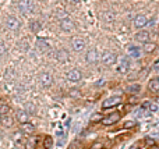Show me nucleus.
Segmentation results:
<instances>
[{"label":"nucleus","instance_id":"nucleus-1","mask_svg":"<svg viewBox=\"0 0 159 149\" xmlns=\"http://www.w3.org/2000/svg\"><path fill=\"white\" fill-rule=\"evenodd\" d=\"M18 10L24 16H31L35 11V6H34L32 0H20L18 1Z\"/></svg>","mask_w":159,"mask_h":149},{"label":"nucleus","instance_id":"nucleus-2","mask_svg":"<svg viewBox=\"0 0 159 149\" xmlns=\"http://www.w3.org/2000/svg\"><path fill=\"white\" fill-rule=\"evenodd\" d=\"M121 96H110L108 99H105L103 103H102V109H110V107H114L121 103Z\"/></svg>","mask_w":159,"mask_h":149},{"label":"nucleus","instance_id":"nucleus-3","mask_svg":"<svg viewBox=\"0 0 159 149\" xmlns=\"http://www.w3.org/2000/svg\"><path fill=\"white\" fill-rule=\"evenodd\" d=\"M120 117H121V114H120V113H117V111L110 113L109 116L103 117V120H102V124H103V126H113V124H116V123L119 121Z\"/></svg>","mask_w":159,"mask_h":149},{"label":"nucleus","instance_id":"nucleus-4","mask_svg":"<svg viewBox=\"0 0 159 149\" xmlns=\"http://www.w3.org/2000/svg\"><path fill=\"white\" fill-rule=\"evenodd\" d=\"M130 68V62H128L127 57H120L119 59V64H117V72L120 74H124L127 72Z\"/></svg>","mask_w":159,"mask_h":149},{"label":"nucleus","instance_id":"nucleus-5","mask_svg":"<svg viewBox=\"0 0 159 149\" xmlns=\"http://www.w3.org/2000/svg\"><path fill=\"white\" fill-rule=\"evenodd\" d=\"M66 77H67V79L70 82H78L80 79H81V77H82V74H81V71L78 68H71V70L67 72Z\"/></svg>","mask_w":159,"mask_h":149},{"label":"nucleus","instance_id":"nucleus-6","mask_svg":"<svg viewBox=\"0 0 159 149\" xmlns=\"http://www.w3.org/2000/svg\"><path fill=\"white\" fill-rule=\"evenodd\" d=\"M116 55L114 53H112V52H105L103 55H102V63L105 66H113V64L116 63Z\"/></svg>","mask_w":159,"mask_h":149},{"label":"nucleus","instance_id":"nucleus-7","mask_svg":"<svg viewBox=\"0 0 159 149\" xmlns=\"http://www.w3.org/2000/svg\"><path fill=\"white\" fill-rule=\"evenodd\" d=\"M20 21L17 20L16 17H8L7 20H6V28L10 29V31H17L18 28H20Z\"/></svg>","mask_w":159,"mask_h":149},{"label":"nucleus","instance_id":"nucleus-8","mask_svg":"<svg viewBox=\"0 0 159 149\" xmlns=\"http://www.w3.org/2000/svg\"><path fill=\"white\" fill-rule=\"evenodd\" d=\"M85 60L88 63H96L99 60V53L96 49H89L87 52V56H85Z\"/></svg>","mask_w":159,"mask_h":149},{"label":"nucleus","instance_id":"nucleus-9","mask_svg":"<svg viewBox=\"0 0 159 149\" xmlns=\"http://www.w3.org/2000/svg\"><path fill=\"white\" fill-rule=\"evenodd\" d=\"M147 25H148V18L145 16H137L134 18V27L135 28L141 29V28L147 27Z\"/></svg>","mask_w":159,"mask_h":149},{"label":"nucleus","instance_id":"nucleus-10","mask_svg":"<svg viewBox=\"0 0 159 149\" xmlns=\"http://www.w3.org/2000/svg\"><path fill=\"white\" fill-rule=\"evenodd\" d=\"M60 28H62L63 31H66V32H70V31L74 29V23H73L71 20L67 17V18H64V20L60 21Z\"/></svg>","mask_w":159,"mask_h":149},{"label":"nucleus","instance_id":"nucleus-11","mask_svg":"<svg viewBox=\"0 0 159 149\" xmlns=\"http://www.w3.org/2000/svg\"><path fill=\"white\" fill-rule=\"evenodd\" d=\"M52 82H53V78H52L50 74H48V72L40 74V85L43 86V88H49V86L52 85Z\"/></svg>","mask_w":159,"mask_h":149},{"label":"nucleus","instance_id":"nucleus-12","mask_svg":"<svg viewBox=\"0 0 159 149\" xmlns=\"http://www.w3.org/2000/svg\"><path fill=\"white\" fill-rule=\"evenodd\" d=\"M149 36H151V35H149V32H148V31H140V32H137V33H135L134 38H135L137 42L147 43V42L149 40Z\"/></svg>","mask_w":159,"mask_h":149},{"label":"nucleus","instance_id":"nucleus-13","mask_svg":"<svg viewBox=\"0 0 159 149\" xmlns=\"http://www.w3.org/2000/svg\"><path fill=\"white\" fill-rule=\"evenodd\" d=\"M71 47L75 52H81V50H84V47H85V42L81 39V38H74V39L71 40Z\"/></svg>","mask_w":159,"mask_h":149},{"label":"nucleus","instance_id":"nucleus-14","mask_svg":"<svg viewBox=\"0 0 159 149\" xmlns=\"http://www.w3.org/2000/svg\"><path fill=\"white\" fill-rule=\"evenodd\" d=\"M69 57H70L69 52H67V50H64V49H60V50H57V53H56V59H57L59 62H62V63L67 62V60H69Z\"/></svg>","mask_w":159,"mask_h":149},{"label":"nucleus","instance_id":"nucleus-15","mask_svg":"<svg viewBox=\"0 0 159 149\" xmlns=\"http://www.w3.org/2000/svg\"><path fill=\"white\" fill-rule=\"evenodd\" d=\"M148 89H149L151 92H158L159 91V77H155V78H152L151 81H149Z\"/></svg>","mask_w":159,"mask_h":149},{"label":"nucleus","instance_id":"nucleus-16","mask_svg":"<svg viewBox=\"0 0 159 149\" xmlns=\"http://www.w3.org/2000/svg\"><path fill=\"white\" fill-rule=\"evenodd\" d=\"M35 130V126L29 123V121H25V123H21V131L23 133H27V134H31L32 131Z\"/></svg>","mask_w":159,"mask_h":149},{"label":"nucleus","instance_id":"nucleus-17","mask_svg":"<svg viewBox=\"0 0 159 149\" xmlns=\"http://www.w3.org/2000/svg\"><path fill=\"white\" fill-rule=\"evenodd\" d=\"M36 46L39 47L40 50H49L50 49V43H49L46 39H38V42H36Z\"/></svg>","mask_w":159,"mask_h":149},{"label":"nucleus","instance_id":"nucleus-18","mask_svg":"<svg viewBox=\"0 0 159 149\" xmlns=\"http://www.w3.org/2000/svg\"><path fill=\"white\" fill-rule=\"evenodd\" d=\"M140 89H141V85H140V84H133V85L127 86V92L128 94H133V95H137L140 92Z\"/></svg>","mask_w":159,"mask_h":149},{"label":"nucleus","instance_id":"nucleus-19","mask_svg":"<svg viewBox=\"0 0 159 149\" xmlns=\"http://www.w3.org/2000/svg\"><path fill=\"white\" fill-rule=\"evenodd\" d=\"M55 16H56V18H59V20L62 21V20H64V18H67L69 14H67V11L63 10V8H57V10L55 11Z\"/></svg>","mask_w":159,"mask_h":149},{"label":"nucleus","instance_id":"nucleus-20","mask_svg":"<svg viewBox=\"0 0 159 149\" xmlns=\"http://www.w3.org/2000/svg\"><path fill=\"white\" fill-rule=\"evenodd\" d=\"M29 28H31L32 32H39L42 29V25H40L39 21H31L29 24Z\"/></svg>","mask_w":159,"mask_h":149},{"label":"nucleus","instance_id":"nucleus-21","mask_svg":"<svg viewBox=\"0 0 159 149\" xmlns=\"http://www.w3.org/2000/svg\"><path fill=\"white\" fill-rule=\"evenodd\" d=\"M52 146H53V138L52 137H45V139H43V148L52 149Z\"/></svg>","mask_w":159,"mask_h":149},{"label":"nucleus","instance_id":"nucleus-22","mask_svg":"<svg viewBox=\"0 0 159 149\" xmlns=\"http://www.w3.org/2000/svg\"><path fill=\"white\" fill-rule=\"evenodd\" d=\"M128 55L133 56V57H140V49L135 46H130L128 47Z\"/></svg>","mask_w":159,"mask_h":149},{"label":"nucleus","instance_id":"nucleus-23","mask_svg":"<svg viewBox=\"0 0 159 149\" xmlns=\"http://www.w3.org/2000/svg\"><path fill=\"white\" fill-rule=\"evenodd\" d=\"M114 18H116L114 13H112V11H106V13H103V20L105 21L110 23V21H114Z\"/></svg>","mask_w":159,"mask_h":149},{"label":"nucleus","instance_id":"nucleus-24","mask_svg":"<svg viewBox=\"0 0 159 149\" xmlns=\"http://www.w3.org/2000/svg\"><path fill=\"white\" fill-rule=\"evenodd\" d=\"M17 118H18L20 123H25V121H28V114L25 111H18L17 113Z\"/></svg>","mask_w":159,"mask_h":149},{"label":"nucleus","instance_id":"nucleus-25","mask_svg":"<svg viewBox=\"0 0 159 149\" xmlns=\"http://www.w3.org/2000/svg\"><path fill=\"white\" fill-rule=\"evenodd\" d=\"M155 43H148V42H147V43H145V45H144V52H147V53H152V52H154V50H155Z\"/></svg>","mask_w":159,"mask_h":149},{"label":"nucleus","instance_id":"nucleus-26","mask_svg":"<svg viewBox=\"0 0 159 149\" xmlns=\"http://www.w3.org/2000/svg\"><path fill=\"white\" fill-rule=\"evenodd\" d=\"M102 120H103V116H102L101 113H95V114L91 116V123H99V121H102Z\"/></svg>","mask_w":159,"mask_h":149},{"label":"nucleus","instance_id":"nucleus-27","mask_svg":"<svg viewBox=\"0 0 159 149\" xmlns=\"http://www.w3.org/2000/svg\"><path fill=\"white\" fill-rule=\"evenodd\" d=\"M8 111H10V107H8L6 103H0V116H6Z\"/></svg>","mask_w":159,"mask_h":149},{"label":"nucleus","instance_id":"nucleus-28","mask_svg":"<svg viewBox=\"0 0 159 149\" xmlns=\"http://www.w3.org/2000/svg\"><path fill=\"white\" fill-rule=\"evenodd\" d=\"M11 123H13V120L8 117L7 114H6V116H1V124H4V127H10Z\"/></svg>","mask_w":159,"mask_h":149},{"label":"nucleus","instance_id":"nucleus-29","mask_svg":"<svg viewBox=\"0 0 159 149\" xmlns=\"http://www.w3.org/2000/svg\"><path fill=\"white\" fill-rule=\"evenodd\" d=\"M158 109H159V106L156 105V103H151L149 105V111H152V113H155V111H158Z\"/></svg>","mask_w":159,"mask_h":149},{"label":"nucleus","instance_id":"nucleus-30","mask_svg":"<svg viewBox=\"0 0 159 149\" xmlns=\"http://www.w3.org/2000/svg\"><path fill=\"white\" fill-rule=\"evenodd\" d=\"M134 126H135V121H133V120H130V121H126V123H124V128H133Z\"/></svg>","mask_w":159,"mask_h":149},{"label":"nucleus","instance_id":"nucleus-31","mask_svg":"<svg viewBox=\"0 0 159 149\" xmlns=\"http://www.w3.org/2000/svg\"><path fill=\"white\" fill-rule=\"evenodd\" d=\"M144 144H145V141H140V142H135L134 145H133V146H131V148L130 149H138L140 148V146H143Z\"/></svg>","mask_w":159,"mask_h":149},{"label":"nucleus","instance_id":"nucleus-32","mask_svg":"<svg viewBox=\"0 0 159 149\" xmlns=\"http://www.w3.org/2000/svg\"><path fill=\"white\" fill-rule=\"evenodd\" d=\"M144 141H145V144H147V145H151V146H154V145H155V141H154L152 138H149V137H147Z\"/></svg>","mask_w":159,"mask_h":149},{"label":"nucleus","instance_id":"nucleus-33","mask_svg":"<svg viewBox=\"0 0 159 149\" xmlns=\"http://www.w3.org/2000/svg\"><path fill=\"white\" fill-rule=\"evenodd\" d=\"M6 53V45L3 42H0V56H3Z\"/></svg>","mask_w":159,"mask_h":149},{"label":"nucleus","instance_id":"nucleus-34","mask_svg":"<svg viewBox=\"0 0 159 149\" xmlns=\"http://www.w3.org/2000/svg\"><path fill=\"white\" fill-rule=\"evenodd\" d=\"M34 146H35V139H29L27 144V149H34Z\"/></svg>","mask_w":159,"mask_h":149},{"label":"nucleus","instance_id":"nucleus-35","mask_svg":"<svg viewBox=\"0 0 159 149\" xmlns=\"http://www.w3.org/2000/svg\"><path fill=\"white\" fill-rule=\"evenodd\" d=\"M102 148H103V144L102 142H95L92 145V149H102Z\"/></svg>","mask_w":159,"mask_h":149},{"label":"nucleus","instance_id":"nucleus-36","mask_svg":"<svg viewBox=\"0 0 159 149\" xmlns=\"http://www.w3.org/2000/svg\"><path fill=\"white\" fill-rule=\"evenodd\" d=\"M149 105H151V102L145 100V102L143 103V106H141V107H143V109H149Z\"/></svg>","mask_w":159,"mask_h":149},{"label":"nucleus","instance_id":"nucleus-37","mask_svg":"<svg viewBox=\"0 0 159 149\" xmlns=\"http://www.w3.org/2000/svg\"><path fill=\"white\" fill-rule=\"evenodd\" d=\"M69 149H78V142H73L71 145L69 146Z\"/></svg>","mask_w":159,"mask_h":149},{"label":"nucleus","instance_id":"nucleus-38","mask_svg":"<svg viewBox=\"0 0 159 149\" xmlns=\"http://www.w3.org/2000/svg\"><path fill=\"white\" fill-rule=\"evenodd\" d=\"M135 100H137V98H135V96H133V98H130V99H128V103H131V105H134V102Z\"/></svg>","mask_w":159,"mask_h":149},{"label":"nucleus","instance_id":"nucleus-39","mask_svg":"<svg viewBox=\"0 0 159 149\" xmlns=\"http://www.w3.org/2000/svg\"><path fill=\"white\" fill-rule=\"evenodd\" d=\"M99 85H103V79H99V81L96 82V86H99Z\"/></svg>","mask_w":159,"mask_h":149},{"label":"nucleus","instance_id":"nucleus-40","mask_svg":"<svg viewBox=\"0 0 159 149\" xmlns=\"http://www.w3.org/2000/svg\"><path fill=\"white\" fill-rule=\"evenodd\" d=\"M151 149H159V146H156V145H154V146H151Z\"/></svg>","mask_w":159,"mask_h":149},{"label":"nucleus","instance_id":"nucleus-41","mask_svg":"<svg viewBox=\"0 0 159 149\" xmlns=\"http://www.w3.org/2000/svg\"><path fill=\"white\" fill-rule=\"evenodd\" d=\"M70 1H71V3H78L80 0H70Z\"/></svg>","mask_w":159,"mask_h":149},{"label":"nucleus","instance_id":"nucleus-42","mask_svg":"<svg viewBox=\"0 0 159 149\" xmlns=\"http://www.w3.org/2000/svg\"><path fill=\"white\" fill-rule=\"evenodd\" d=\"M0 124H1V116H0Z\"/></svg>","mask_w":159,"mask_h":149},{"label":"nucleus","instance_id":"nucleus-43","mask_svg":"<svg viewBox=\"0 0 159 149\" xmlns=\"http://www.w3.org/2000/svg\"><path fill=\"white\" fill-rule=\"evenodd\" d=\"M156 102H159V98H158V100H156Z\"/></svg>","mask_w":159,"mask_h":149}]
</instances>
